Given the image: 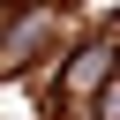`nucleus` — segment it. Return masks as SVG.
Returning a JSON list of instances; mask_svg holds the SVG:
<instances>
[{
	"instance_id": "f257e3e1",
	"label": "nucleus",
	"mask_w": 120,
	"mask_h": 120,
	"mask_svg": "<svg viewBox=\"0 0 120 120\" xmlns=\"http://www.w3.org/2000/svg\"><path fill=\"white\" fill-rule=\"evenodd\" d=\"M112 68H120V60H112V45H82V52H75V68H68V98H90Z\"/></svg>"
}]
</instances>
